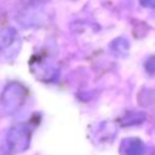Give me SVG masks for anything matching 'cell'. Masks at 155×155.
Instances as JSON below:
<instances>
[{
	"instance_id": "cell-3",
	"label": "cell",
	"mask_w": 155,
	"mask_h": 155,
	"mask_svg": "<svg viewBox=\"0 0 155 155\" xmlns=\"http://www.w3.org/2000/svg\"><path fill=\"white\" fill-rule=\"evenodd\" d=\"M15 45H19V40L17 39L16 29L8 27L0 31V54H4L6 58H10V50L13 57L17 54L19 48H15Z\"/></svg>"
},
{
	"instance_id": "cell-6",
	"label": "cell",
	"mask_w": 155,
	"mask_h": 155,
	"mask_svg": "<svg viewBox=\"0 0 155 155\" xmlns=\"http://www.w3.org/2000/svg\"><path fill=\"white\" fill-rule=\"evenodd\" d=\"M128 47H130L128 41L125 40L124 38H117V39L114 40L113 44H111V48H113V51L116 52V53H122V54H125V53H127Z\"/></svg>"
},
{
	"instance_id": "cell-2",
	"label": "cell",
	"mask_w": 155,
	"mask_h": 155,
	"mask_svg": "<svg viewBox=\"0 0 155 155\" xmlns=\"http://www.w3.org/2000/svg\"><path fill=\"white\" fill-rule=\"evenodd\" d=\"M30 130L24 124H17L12 126L6 134L10 150L12 153H22L27 150L30 144Z\"/></svg>"
},
{
	"instance_id": "cell-4",
	"label": "cell",
	"mask_w": 155,
	"mask_h": 155,
	"mask_svg": "<svg viewBox=\"0 0 155 155\" xmlns=\"http://www.w3.org/2000/svg\"><path fill=\"white\" fill-rule=\"evenodd\" d=\"M119 153L120 155H144L145 145L139 138L136 137L125 138L120 143Z\"/></svg>"
},
{
	"instance_id": "cell-1",
	"label": "cell",
	"mask_w": 155,
	"mask_h": 155,
	"mask_svg": "<svg viewBox=\"0 0 155 155\" xmlns=\"http://www.w3.org/2000/svg\"><path fill=\"white\" fill-rule=\"evenodd\" d=\"M24 99H25V88L19 82L8 84L1 94L2 113L5 115H11L16 113L24 103Z\"/></svg>"
},
{
	"instance_id": "cell-7",
	"label": "cell",
	"mask_w": 155,
	"mask_h": 155,
	"mask_svg": "<svg viewBox=\"0 0 155 155\" xmlns=\"http://www.w3.org/2000/svg\"><path fill=\"white\" fill-rule=\"evenodd\" d=\"M139 2L147 8H155V0H139Z\"/></svg>"
},
{
	"instance_id": "cell-5",
	"label": "cell",
	"mask_w": 155,
	"mask_h": 155,
	"mask_svg": "<svg viewBox=\"0 0 155 155\" xmlns=\"http://www.w3.org/2000/svg\"><path fill=\"white\" fill-rule=\"evenodd\" d=\"M145 119V115L143 113H136V111H131L124 115V117L121 119V125L122 126H132V125H138L142 124Z\"/></svg>"
}]
</instances>
